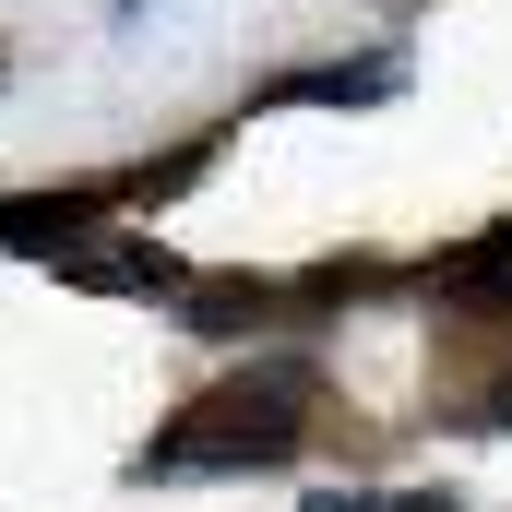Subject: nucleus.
<instances>
[{"mask_svg":"<svg viewBox=\"0 0 512 512\" xmlns=\"http://www.w3.org/2000/svg\"><path fill=\"white\" fill-rule=\"evenodd\" d=\"M429 298H453V310H512V215L489 239H465V251L429 262Z\"/></svg>","mask_w":512,"mask_h":512,"instance_id":"2","label":"nucleus"},{"mask_svg":"<svg viewBox=\"0 0 512 512\" xmlns=\"http://www.w3.org/2000/svg\"><path fill=\"white\" fill-rule=\"evenodd\" d=\"M298 429H310V370H251V382H215L191 417H167L143 465H167V477H215V465H286V453H298Z\"/></svg>","mask_w":512,"mask_h":512,"instance_id":"1","label":"nucleus"},{"mask_svg":"<svg viewBox=\"0 0 512 512\" xmlns=\"http://www.w3.org/2000/svg\"><path fill=\"white\" fill-rule=\"evenodd\" d=\"M310 512H453L441 489H370V501H310Z\"/></svg>","mask_w":512,"mask_h":512,"instance_id":"5","label":"nucleus"},{"mask_svg":"<svg viewBox=\"0 0 512 512\" xmlns=\"http://www.w3.org/2000/svg\"><path fill=\"white\" fill-rule=\"evenodd\" d=\"M405 60H334V72H298L286 96H322V108H358V96H393Z\"/></svg>","mask_w":512,"mask_h":512,"instance_id":"4","label":"nucleus"},{"mask_svg":"<svg viewBox=\"0 0 512 512\" xmlns=\"http://www.w3.org/2000/svg\"><path fill=\"white\" fill-rule=\"evenodd\" d=\"M60 274H72V286H143V298H155V286H179V262L155 251V239H60Z\"/></svg>","mask_w":512,"mask_h":512,"instance_id":"3","label":"nucleus"}]
</instances>
